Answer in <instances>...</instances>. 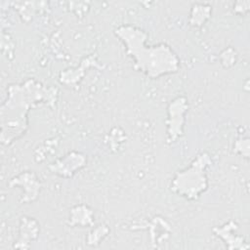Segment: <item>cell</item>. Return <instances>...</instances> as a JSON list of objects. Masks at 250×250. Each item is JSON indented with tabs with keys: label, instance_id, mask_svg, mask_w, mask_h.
I'll return each mask as SVG.
<instances>
[{
	"label": "cell",
	"instance_id": "6da1fadb",
	"mask_svg": "<svg viewBox=\"0 0 250 250\" xmlns=\"http://www.w3.org/2000/svg\"><path fill=\"white\" fill-rule=\"evenodd\" d=\"M7 100L1 105V143L9 146L25 134L27 112L40 104L52 105L57 101L58 91L46 87L34 79L7 88Z\"/></svg>",
	"mask_w": 250,
	"mask_h": 250
},
{
	"label": "cell",
	"instance_id": "3957f363",
	"mask_svg": "<svg viewBox=\"0 0 250 250\" xmlns=\"http://www.w3.org/2000/svg\"><path fill=\"white\" fill-rule=\"evenodd\" d=\"M211 163L207 152L199 153L184 170L179 171L171 182V190L188 200H196L208 188L206 169Z\"/></svg>",
	"mask_w": 250,
	"mask_h": 250
},
{
	"label": "cell",
	"instance_id": "9c48e42d",
	"mask_svg": "<svg viewBox=\"0 0 250 250\" xmlns=\"http://www.w3.org/2000/svg\"><path fill=\"white\" fill-rule=\"evenodd\" d=\"M94 213L93 211L84 204L75 205L71 208L68 217V224L70 226L87 227L93 224Z\"/></svg>",
	"mask_w": 250,
	"mask_h": 250
},
{
	"label": "cell",
	"instance_id": "7a4b0ae2",
	"mask_svg": "<svg viewBox=\"0 0 250 250\" xmlns=\"http://www.w3.org/2000/svg\"><path fill=\"white\" fill-rule=\"evenodd\" d=\"M123 43L127 55L132 58L134 67L151 79L172 74L180 68V59L165 43L146 46L147 33L137 26L123 24L114 30Z\"/></svg>",
	"mask_w": 250,
	"mask_h": 250
},
{
	"label": "cell",
	"instance_id": "7c38bea8",
	"mask_svg": "<svg viewBox=\"0 0 250 250\" xmlns=\"http://www.w3.org/2000/svg\"><path fill=\"white\" fill-rule=\"evenodd\" d=\"M220 59H221V62L222 64L226 67H231L233 64H235L236 62V54L235 51L232 48H228L226 50H224L221 55H220Z\"/></svg>",
	"mask_w": 250,
	"mask_h": 250
},
{
	"label": "cell",
	"instance_id": "4fadbf2b",
	"mask_svg": "<svg viewBox=\"0 0 250 250\" xmlns=\"http://www.w3.org/2000/svg\"><path fill=\"white\" fill-rule=\"evenodd\" d=\"M233 147L238 154L248 158V155H249V139L248 138L237 140Z\"/></svg>",
	"mask_w": 250,
	"mask_h": 250
},
{
	"label": "cell",
	"instance_id": "30bf717a",
	"mask_svg": "<svg viewBox=\"0 0 250 250\" xmlns=\"http://www.w3.org/2000/svg\"><path fill=\"white\" fill-rule=\"evenodd\" d=\"M211 13L212 7L210 5L203 3H195L191 7L188 22L190 25L194 27H200L210 18Z\"/></svg>",
	"mask_w": 250,
	"mask_h": 250
},
{
	"label": "cell",
	"instance_id": "8992f818",
	"mask_svg": "<svg viewBox=\"0 0 250 250\" xmlns=\"http://www.w3.org/2000/svg\"><path fill=\"white\" fill-rule=\"evenodd\" d=\"M9 186L22 187L24 193L22 194V198L21 199V203H30L35 201L41 189V183L36 174L32 171H25L14 177L10 181Z\"/></svg>",
	"mask_w": 250,
	"mask_h": 250
},
{
	"label": "cell",
	"instance_id": "8fae6325",
	"mask_svg": "<svg viewBox=\"0 0 250 250\" xmlns=\"http://www.w3.org/2000/svg\"><path fill=\"white\" fill-rule=\"evenodd\" d=\"M108 231H109V229L106 226H104V225L99 226L98 228H96L89 233V236L87 238L88 243L90 245L98 244L108 233Z\"/></svg>",
	"mask_w": 250,
	"mask_h": 250
},
{
	"label": "cell",
	"instance_id": "277c9868",
	"mask_svg": "<svg viewBox=\"0 0 250 250\" xmlns=\"http://www.w3.org/2000/svg\"><path fill=\"white\" fill-rule=\"evenodd\" d=\"M188 108V101L185 97H177L167 107V136L170 142L177 141L184 133L185 114Z\"/></svg>",
	"mask_w": 250,
	"mask_h": 250
},
{
	"label": "cell",
	"instance_id": "52a82bcc",
	"mask_svg": "<svg viewBox=\"0 0 250 250\" xmlns=\"http://www.w3.org/2000/svg\"><path fill=\"white\" fill-rule=\"evenodd\" d=\"M40 228L38 222L34 218L22 217L20 224V236L14 244V248L24 249L29 247V243L36 240L39 235Z\"/></svg>",
	"mask_w": 250,
	"mask_h": 250
},
{
	"label": "cell",
	"instance_id": "5b68a950",
	"mask_svg": "<svg viewBox=\"0 0 250 250\" xmlns=\"http://www.w3.org/2000/svg\"><path fill=\"white\" fill-rule=\"evenodd\" d=\"M86 163L87 158L83 153L71 151L53 162L49 166V169L52 173L60 177L71 178L77 171L82 169Z\"/></svg>",
	"mask_w": 250,
	"mask_h": 250
},
{
	"label": "cell",
	"instance_id": "5bb4252c",
	"mask_svg": "<svg viewBox=\"0 0 250 250\" xmlns=\"http://www.w3.org/2000/svg\"><path fill=\"white\" fill-rule=\"evenodd\" d=\"M249 10V2H236L233 5V12L236 14H244Z\"/></svg>",
	"mask_w": 250,
	"mask_h": 250
},
{
	"label": "cell",
	"instance_id": "ba28073f",
	"mask_svg": "<svg viewBox=\"0 0 250 250\" xmlns=\"http://www.w3.org/2000/svg\"><path fill=\"white\" fill-rule=\"evenodd\" d=\"M236 229H237V225L234 222L229 221V223L225 224L222 227L215 228L214 232L218 237L222 238L225 241L226 245L229 249H232V248H238V249L247 248L246 246H243L245 241L243 240V238L241 236L232 234L233 230H235Z\"/></svg>",
	"mask_w": 250,
	"mask_h": 250
}]
</instances>
